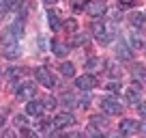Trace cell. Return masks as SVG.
<instances>
[{
  "label": "cell",
  "mask_w": 146,
  "mask_h": 138,
  "mask_svg": "<svg viewBox=\"0 0 146 138\" xmlns=\"http://www.w3.org/2000/svg\"><path fill=\"white\" fill-rule=\"evenodd\" d=\"M45 110H47L45 101H36L35 97L26 104V115L28 117H43V112H45Z\"/></svg>",
  "instance_id": "obj_7"
},
{
  "label": "cell",
  "mask_w": 146,
  "mask_h": 138,
  "mask_svg": "<svg viewBox=\"0 0 146 138\" xmlns=\"http://www.w3.org/2000/svg\"><path fill=\"white\" fill-rule=\"evenodd\" d=\"M52 50H54V54L58 56V58H64V56H67V52H69V48L64 46L62 41H58V39H54V41H52Z\"/></svg>",
  "instance_id": "obj_12"
},
{
  "label": "cell",
  "mask_w": 146,
  "mask_h": 138,
  "mask_svg": "<svg viewBox=\"0 0 146 138\" xmlns=\"http://www.w3.org/2000/svg\"><path fill=\"white\" fill-rule=\"evenodd\" d=\"M58 69H60V74H62L64 78H73V76H75V67H73L71 63H62Z\"/></svg>",
  "instance_id": "obj_20"
},
{
  "label": "cell",
  "mask_w": 146,
  "mask_h": 138,
  "mask_svg": "<svg viewBox=\"0 0 146 138\" xmlns=\"http://www.w3.org/2000/svg\"><path fill=\"white\" fill-rule=\"evenodd\" d=\"M35 80L39 84H41V86H45V88H52L56 84V80H54V76L50 74V71H47L45 67H39V69H35Z\"/></svg>",
  "instance_id": "obj_5"
},
{
  "label": "cell",
  "mask_w": 146,
  "mask_h": 138,
  "mask_svg": "<svg viewBox=\"0 0 146 138\" xmlns=\"http://www.w3.org/2000/svg\"><path fill=\"white\" fill-rule=\"evenodd\" d=\"M47 19H50L52 30H58V28H60V15L56 13V11H50V13H47Z\"/></svg>",
  "instance_id": "obj_21"
},
{
  "label": "cell",
  "mask_w": 146,
  "mask_h": 138,
  "mask_svg": "<svg viewBox=\"0 0 146 138\" xmlns=\"http://www.w3.org/2000/svg\"><path fill=\"white\" fill-rule=\"evenodd\" d=\"M35 93H36V86H32V82H24L15 88V97L22 101H30L35 97Z\"/></svg>",
  "instance_id": "obj_6"
},
{
  "label": "cell",
  "mask_w": 146,
  "mask_h": 138,
  "mask_svg": "<svg viewBox=\"0 0 146 138\" xmlns=\"http://www.w3.org/2000/svg\"><path fill=\"white\" fill-rule=\"evenodd\" d=\"M133 80H137L140 84H146V67L144 65H135L133 67Z\"/></svg>",
  "instance_id": "obj_14"
},
{
  "label": "cell",
  "mask_w": 146,
  "mask_h": 138,
  "mask_svg": "<svg viewBox=\"0 0 146 138\" xmlns=\"http://www.w3.org/2000/svg\"><path fill=\"white\" fill-rule=\"evenodd\" d=\"M60 101H62V106H67V108L80 106V101L75 99V95H73V93H62V97H60Z\"/></svg>",
  "instance_id": "obj_16"
},
{
  "label": "cell",
  "mask_w": 146,
  "mask_h": 138,
  "mask_svg": "<svg viewBox=\"0 0 146 138\" xmlns=\"http://www.w3.org/2000/svg\"><path fill=\"white\" fill-rule=\"evenodd\" d=\"M22 7H24V0H5L2 9L5 11H19Z\"/></svg>",
  "instance_id": "obj_18"
},
{
  "label": "cell",
  "mask_w": 146,
  "mask_h": 138,
  "mask_svg": "<svg viewBox=\"0 0 146 138\" xmlns=\"http://www.w3.org/2000/svg\"><path fill=\"white\" fill-rule=\"evenodd\" d=\"M75 123V117L71 112H60V115L54 117V127L56 129H64V127H71Z\"/></svg>",
  "instance_id": "obj_9"
},
{
  "label": "cell",
  "mask_w": 146,
  "mask_h": 138,
  "mask_svg": "<svg viewBox=\"0 0 146 138\" xmlns=\"http://www.w3.org/2000/svg\"><path fill=\"white\" fill-rule=\"evenodd\" d=\"M92 35L99 43H110L116 37V22L110 19V22H95L92 24Z\"/></svg>",
  "instance_id": "obj_1"
},
{
  "label": "cell",
  "mask_w": 146,
  "mask_h": 138,
  "mask_svg": "<svg viewBox=\"0 0 146 138\" xmlns=\"http://www.w3.org/2000/svg\"><path fill=\"white\" fill-rule=\"evenodd\" d=\"M71 7H73V11H84V7H86V2L84 0H71Z\"/></svg>",
  "instance_id": "obj_25"
},
{
  "label": "cell",
  "mask_w": 146,
  "mask_h": 138,
  "mask_svg": "<svg viewBox=\"0 0 146 138\" xmlns=\"http://www.w3.org/2000/svg\"><path fill=\"white\" fill-rule=\"evenodd\" d=\"M133 48L131 46H125V43L123 41H120L118 43V50H116V52H118V56H120V58H123V60H131L133 58Z\"/></svg>",
  "instance_id": "obj_13"
},
{
  "label": "cell",
  "mask_w": 146,
  "mask_h": 138,
  "mask_svg": "<svg viewBox=\"0 0 146 138\" xmlns=\"http://www.w3.org/2000/svg\"><path fill=\"white\" fill-rule=\"evenodd\" d=\"M135 5V0H118V7L120 9H129V7Z\"/></svg>",
  "instance_id": "obj_29"
},
{
  "label": "cell",
  "mask_w": 146,
  "mask_h": 138,
  "mask_svg": "<svg viewBox=\"0 0 146 138\" xmlns=\"http://www.w3.org/2000/svg\"><path fill=\"white\" fill-rule=\"evenodd\" d=\"M43 101H45L47 110H54V108H56V99H54V97H47V99H43Z\"/></svg>",
  "instance_id": "obj_30"
},
{
  "label": "cell",
  "mask_w": 146,
  "mask_h": 138,
  "mask_svg": "<svg viewBox=\"0 0 146 138\" xmlns=\"http://www.w3.org/2000/svg\"><path fill=\"white\" fill-rule=\"evenodd\" d=\"M15 123H17V125H24V123H26V119H24V117H15Z\"/></svg>",
  "instance_id": "obj_32"
},
{
  "label": "cell",
  "mask_w": 146,
  "mask_h": 138,
  "mask_svg": "<svg viewBox=\"0 0 146 138\" xmlns=\"http://www.w3.org/2000/svg\"><path fill=\"white\" fill-rule=\"evenodd\" d=\"M75 86H78L80 91H92V88L97 86V80H95V76L84 74V76H78V78H75Z\"/></svg>",
  "instance_id": "obj_8"
},
{
  "label": "cell",
  "mask_w": 146,
  "mask_h": 138,
  "mask_svg": "<svg viewBox=\"0 0 146 138\" xmlns=\"http://www.w3.org/2000/svg\"><path fill=\"white\" fill-rule=\"evenodd\" d=\"M144 48H146V46H144Z\"/></svg>",
  "instance_id": "obj_34"
},
{
  "label": "cell",
  "mask_w": 146,
  "mask_h": 138,
  "mask_svg": "<svg viewBox=\"0 0 146 138\" xmlns=\"http://www.w3.org/2000/svg\"><path fill=\"white\" fill-rule=\"evenodd\" d=\"M125 99H127V104H131V106H137L142 101V86H137V84L129 86L127 93H125Z\"/></svg>",
  "instance_id": "obj_11"
},
{
  "label": "cell",
  "mask_w": 146,
  "mask_h": 138,
  "mask_svg": "<svg viewBox=\"0 0 146 138\" xmlns=\"http://www.w3.org/2000/svg\"><path fill=\"white\" fill-rule=\"evenodd\" d=\"M64 30L67 32H75L78 30V22H75V19H67V22H64Z\"/></svg>",
  "instance_id": "obj_24"
},
{
  "label": "cell",
  "mask_w": 146,
  "mask_h": 138,
  "mask_svg": "<svg viewBox=\"0 0 146 138\" xmlns=\"http://www.w3.org/2000/svg\"><path fill=\"white\" fill-rule=\"evenodd\" d=\"M15 35H11L9 30L2 32V56L5 58H17L19 56V46L17 41H15Z\"/></svg>",
  "instance_id": "obj_2"
},
{
  "label": "cell",
  "mask_w": 146,
  "mask_h": 138,
  "mask_svg": "<svg viewBox=\"0 0 146 138\" xmlns=\"http://www.w3.org/2000/svg\"><path fill=\"white\" fill-rule=\"evenodd\" d=\"M105 125H108V119H105V117H101V115L90 117V127H101V129H103Z\"/></svg>",
  "instance_id": "obj_22"
},
{
  "label": "cell",
  "mask_w": 146,
  "mask_h": 138,
  "mask_svg": "<svg viewBox=\"0 0 146 138\" xmlns=\"http://www.w3.org/2000/svg\"><path fill=\"white\" fill-rule=\"evenodd\" d=\"M105 67H108V74L112 76V78H118L120 76V65H116V60H108Z\"/></svg>",
  "instance_id": "obj_19"
},
{
  "label": "cell",
  "mask_w": 146,
  "mask_h": 138,
  "mask_svg": "<svg viewBox=\"0 0 146 138\" xmlns=\"http://www.w3.org/2000/svg\"><path fill=\"white\" fill-rule=\"evenodd\" d=\"M137 112H140L142 117H146V101H140V104H137Z\"/></svg>",
  "instance_id": "obj_31"
},
{
  "label": "cell",
  "mask_w": 146,
  "mask_h": 138,
  "mask_svg": "<svg viewBox=\"0 0 146 138\" xmlns=\"http://www.w3.org/2000/svg\"><path fill=\"white\" fill-rule=\"evenodd\" d=\"M7 78H9V82H11V84H13V82H17V78H19V69L11 67L9 71H7Z\"/></svg>",
  "instance_id": "obj_23"
},
{
  "label": "cell",
  "mask_w": 146,
  "mask_h": 138,
  "mask_svg": "<svg viewBox=\"0 0 146 138\" xmlns=\"http://www.w3.org/2000/svg\"><path fill=\"white\" fill-rule=\"evenodd\" d=\"M131 24L140 30H146V15L144 13H133L131 15Z\"/></svg>",
  "instance_id": "obj_15"
},
{
  "label": "cell",
  "mask_w": 146,
  "mask_h": 138,
  "mask_svg": "<svg viewBox=\"0 0 146 138\" xmlns=\"http://www.w3.org/2000/svg\"><path fill=\"white\" fill-rule=\"evenodd\" d=\"M118 132L123 134V136H131V134L140 132V123H137V121H133V119H125V121H120Z\"/></svg>",
  "instance_id": "obj_10"
},
{
  "label": "cell",
  "mask_w": 146,
  "mask_h": 138,
  "mask_svg": "<svg viewBox=\"0 0 146 138\" xmlns=\"http://www.w3.org/2000/svg\"><path fill=\"white\" fill-rule=\"evenodd\" d=\"M101 65H105V63H101V58H95V56H92V58H88L86 60V65H84V69H88V71H99L101 69Z\"/></svg>",
  "instance_id": "obj_17"
},
{
  "label": "cell",
  "mask_w": 146,
  "mask_h": 138,
  "mask_svg": "<svg viewBox=\"0 0 146 138\" xmlns=\"http://www.w3.org/2000/svg\"><path fill=\"white\" fill-rule=\"evenodd\" d=\"M84 11H86L90 17H103L105 11H108V7H105V0H88L86 7H84Z\"/></svg>",
  "instance_id": "obj_3"
},
{
  "label": "cell",
  "mask_w": 146,
  "mask_h": 138,
  "mask_svg": "<svg viewBox=\"0 0 146 138\" xmlns=\"http://www.w3.org/2000/svg\"><path fill=\"white\" fill-rule=\"evenodd\" d=\"M101 110L105 115H120L123 112V104H120L116 97H103L101 99Z\"/></svg>",
  "instance_id": "obj_4"
},
{
  "label": "cell",
  "mask_w": 146,
  "mask_h": 138,
  "mask_svg": "<svg viewBox=\"0 0 146 138\" xmlns=\"http://www.w3.org/2000/svg\"><path fill=\"white\" fill-rule=\"evenodd\" d=\"M88 41V37H86V35H84V37H82V35H75V37H73V46H82V43H86Z\"/></svg>",
  "instance_id": "obj_27"
},
{
  "label": "cell",
  "mask_w": 146,
  "mask_h": 138,
  "mask_svg": "<svg viewBox=\"0 0 146 138\" xmlns=\"http://www.w3.org/2000/svg\"><path fill=\"white\" fill-rule=\"evenodd\" d=\"M105 88H108L110 93H118L120 91V84L118 82H108V86H105Z\"/></svg>",
  "instance_id": "obj_28"
},
{
  "label": "cell",
  "mask_w": 146,
  "mask_h": 138,
  "mask_svg": "<svg viewBox=\"0 0 146 138\" xmlns=\"http://www.w3.org/2000/svg\"><path fill=\"white\" fill-rule=\"evenodd\" d=\"M129 46H131L133 50H137V48H142V41L135 37V35H129Z\"/></svg>",
  "instance_id": "obj_26"
},
{
  "label": "cell",
  "mask_w": 146,
  "mask_h": 138,
  "mask_svg": "<svg viewBox=\"0 0 146 138\" xmlns=\"http://www.w3.org/2000/svg\"><path fill=\"white\" fill-rule=\"evenodd\" d=\"M43 2H45V5L50 7V5H56V2H58V0H43Z\"/></svg>",
  "instance_id": "obj_33"
}]
</instances>
